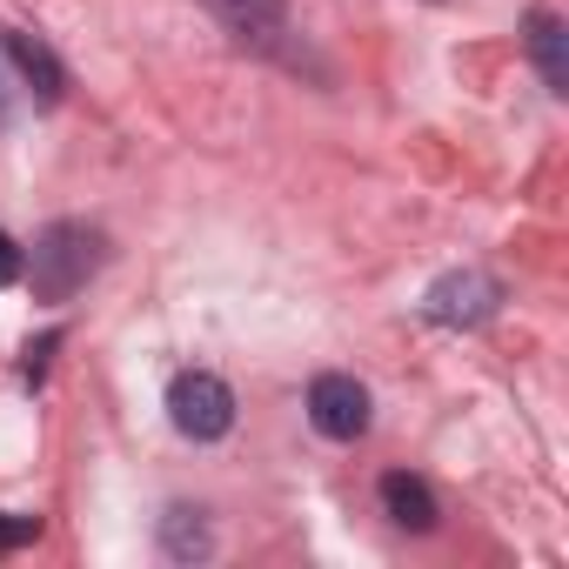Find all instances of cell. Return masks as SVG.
<instances>
[{"label":"cell","instance_id":"obj_1","mask_svg":"<svg viewBox=\"0 0 569 569\" xmlns=\"http://www.w3.org/2000/svg\"><path fill=\"white\" fill-rule=\"evenodd\" d=\"M94 268H101V234L88 221L41 228V241H34V296L41 302H74Z\"/></svg>","mask_w":569,"mask_h":569},{"label":"cell","instance_id":"obj_2","mask_svg":"<svg viewBox=\"0 0 569 569\" xmlns=\"http://www.w3.org/2000/svg\"><path fill=\"white\" fill-rule=\"evenodd\" d=\"M168 422L188 436V442H221L234 429V389L208 369H188L168 382Z\"/></svg>","mask_w":569,"mask_h":569},{"label":"cell","instance_id":"obj_3","mask_svg":"<svg viewBox=\"0 0 569 569\" xmlns=\"http://www.w3.org/2000/svg\"><path fill=\"white\" fill-rule=\"evenodd\" d=\"M309 422L329 436V442H362L376 409H369V389L356 376H316L309 382Z\"/></svg>","mask_w":569,"mask_h":569},{"label":"cell","instance_id":"obj_4","mask_svg":"<svg viewBox=\"0 0 569 569\" xmlns=\"http://www.w3.org/2000/svg\"><path fill=\"white\" fill-rule=\"evenodd\" d=\"M496 302H502V289H496L482 268H456V274H442L436 289L422 296L429 322H442V329H476V322L496 316Z\"/></svg>","mask_w":569,"mask_h":569},{"label":"cell","instance_id":"obj_5","mask_svg":"<svg viewBox=\"0 0 569 569\" xmlns=\"http://www.w3.org/2000/svg\"><path fill=\"white\" fill-rule=\"evenodd\" d=\"M201 8H208L241 48H274L281 34H289V8H281V0H201Z\"/></svg>","mask_w":569,"mask_h":569},{"label":"cell","instance_id":"obj_6","mask_svg":"<svg viewBox=\"0 0 569 569\" xmlns=\"http://www.w3.org/2000/svg\"><path fill=\"white\" fill-rule=\"evenodd\" d=\"M382 516H389L396 529H409V536H429L442 509H436V489H429L422 476L389 469V476H382Z\"/></svg>","mask_w":569,"mask_h":569},{"label":"cell","instance_id":"obj_7","mask_svg":"<svg viewBox=\"0 0 569 569\" xmlns=\"http://www.w3.org/2000/svg\"><path fill=\"white\" fill-rule=\"evenodd\" d=\"M0 48H8V61L21 68V81L34 88V101H41V108H54V101L68 94V68H61L34 34H0Z\"/></svg>","mask_w":569,"mask_h":569},{"label":"cell","instance_id":"obj_8","mask_svg":"<svg viewBox=\"0 0 569 569\" xmlns=\"http://www.w3.org/2000/svg\"><path fill=\"white\" fill-rule=\"evenodd\" d=\"M529 54H536L542 81H549V94H569V34H562V14H549V8L529 14Z\"/></svg>","mask_w":569,"mask_h":569},{"label":"cell","instance_id":"obj_9","mask_svg":"<svg viewBox=\"0 0 569 569\" xmlns=\"http://www.w3.org/2000/svg\"><path fill=\"white\" fill-rule=\"evenodd\" d=\"M161 549H168L174 562H194V556H208V549H214V536H208L201 509H168V516H161Z\"/></svg>","mask_w":569,"mask_h":569},{"label":"cell","instance_id":"obj_10","mask_svg":"<svg viewBox=\"0 0 569 569\" xmlns=\"http://www.w3.org/2000/svg\"><path fill=\"white\" fill-rule=\"evenodd\" d=\"M34 536H41V516H8V509H0V556L28 549Z\"/></svg>","mask_w":569,"mask_h":569},{"label":"cell","instance_id":"obj_11","mask_svg":"<svg viewBox=\"0 0 569 569\" xmlns=\"http://www.w3.org/2000/svg\"><path fill=\"white\" fill-rule=\"evenodd\" d=\"M21 274H28V254L14 248V234H0V289H14Z\"/></svg>","mask_w":569,"mask_h":569},{"label":"cell","instance_id":"obj_12","mask_svg":"<svg viewBox=\"0 0 569 569\" xmlns=\"http://www.w3.org/2000/svg\"><path fill=\"white\" fill-rule=\"evenodd\" d=\"M54 349H61V336H41V342H28V376H41Z\"/></svg>","mask_w":569,"mask_h":569},{"label":"cell","instance_id":"obj_13","mask_svg":"<svg viewBox=\"0 0 569 569\" xmlns=\"http://www.w3.org/2000/svg\"><path fill=\"white\" fill-rule=\"evenodd\" d=\"M0 121H8V101H0Z\"/></svg>","mask_w":569,"mask_h":569}]
</instances>
